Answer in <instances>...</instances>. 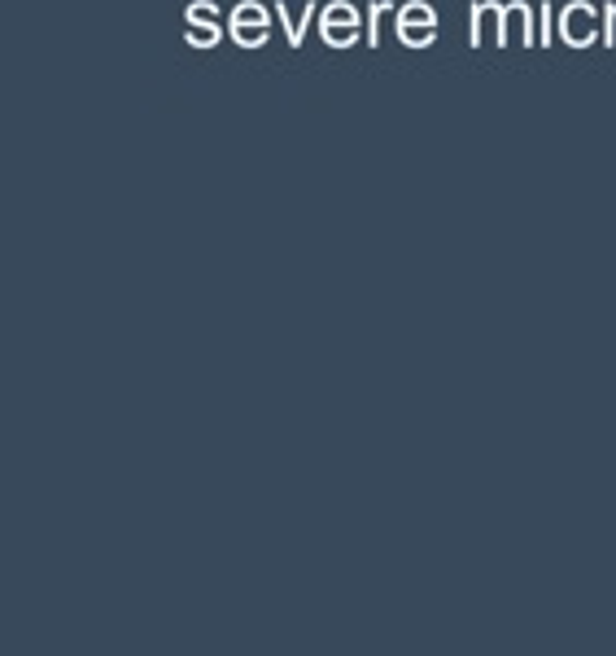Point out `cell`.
<instances>
[{"label": "cell", "instance_id": "1", "mask_svg": "<svg viewBox=\"0 0 616 656\" xmlns=\"http://www.w3.org/2000/svg\"><path fill=\"white\" fill-rule=\"evenodd\" d=\"M556 26H560V39H564L569 48H586V44H595V39H600V13H595L586 0L564 4Z\"/></svg>", "mask_w": 616, "mask_h": 656}, {"label": "cell", "instance_id": "2", "mask_svg": "<svg viewBox=\"0 0 616 656\" xmlns=\"http://www.w3.org/2000/svg\"><path fill=\"white\" fill-rule=\"evenodd\" d=\"M468 44L481 48V44H512L507 39V4H494V0H481L472 4V31H468Z\"/></svg>", "mask_w": 616, "mask_h": 656}, {"label": "cell", "instance_id": "3", "mask_svg": "<svg viewBox=\"0 0 616 656\" xmlns=\"http://www.w3.org/2000/svg\"><path fill=\"white\" fill-rule=\"evenodd\" d=\"M267 31H272V22H267V9H263L259 0H246V4L228 18V35H232L241 48H263V44H267Z\"/></svg>", "mask_w": 616, "mask_h": 656}, {"label": "cell", "instance_id": "4", "mask_svg": "<svg viewBox=\"0 0 616 656\" xmlns=\"http://www.w3.org/2000/svg\"><path fill=\"white\" fill-rule=\"evenodd\" d=\"M398 35H402V44H411V48L433 44V39H437V13H433L424 0H411L407 9H398Z\"/></svg>", "mask_w": 616, "mask_h": 656}, {"label": "cell", "instance_id": "5", "mask_svg": "<svg viewBox=\"0 0 616 656\" xmlns=\"http://www.w3.org/2000/svg\"><path fill=\"white\" fill-rule=\"evenodd\" d=\"M358 9L354 4H328L323 13H319V31H323V44H332V48H345V44H354V35H358Z\"/></svg>", "mask_w": 616, "mask_h": 656}, {"label": "cell", "instance_id": "6", "mask_svg": "<svg viewBox=\"0 0 616 656\" xmlns=\"http://www.w3.org/2000/svg\"><path fill=\"white\" fill-rule=\"evenodd\" d=\"M189 39H193L197 48H210V44L224 39V22H219V13H215L206 0L189 4Z\"/></svg>", "mask_w": 616, "mask_h": 656}, {"label": "cell", "instance_id": "7", "mask_svg": "<svg viewBox=\"0 0 616 656\" xmlns=\"http://www.w3.org/2000/svg\"><path fill=\"white\" fill-rule=\"evenodd\" d=\"M507 39L512 44H538V31H534V9L529 4H507Z\"/></svg>", "mask_w": 616, "mask_h": 656}, {"label": "cell", "instance_id": "8", "mask_svg": "<svg viewBox=\"0 0 616 656\" xmlns=\"http://www.w3.org/2000/svg\"><path fill=\"white\" fill-rule=\"evenodd\" d=\"M276 13H281V18H285V31H289V44H294V48H298V44H303V39H307V26H310V18H315V13H319V9H315V4H303V13H298V18H294V9H289V4H276Z\"/></svg>", "mask_w": 616, "mask_h": 656}, {"label": "cell", "instance_id": "9", "mask_svg": "<svg viewBox=\"0 0 616 656\" xmlns=\"http://www.w3.org/2000/svg\"><path fill=\"white\" fill-rule=\"evenodd\" d=\"M385 13H389V0L367 4V44H380V22H385Z\"/></svg>", "mask_w": 616, "mask_h": 656}]
</instances>
